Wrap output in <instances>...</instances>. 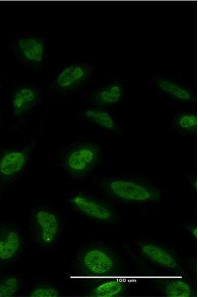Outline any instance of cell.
Masks as SVG:
<instances>
[{"instance_id":"obj_4","label":"cell","mask_w":198,"mask_h":297,"mask_svg":"<svg viewBox=\"0 0 198 297\" xmlns=\"http://www.w3.org/2000/svg\"><path fill=\"white\" fill-rule=\"evenodd\" d=\"M35 146L32 142L24 148L4 151L0 155V178L9 181L16 177L25 167Z\"/></svg>"},{"instance_id":"obj_12","label":"cell","mask_w":198,"mask_h":297,"mask_svg":"<svg viewBox=\"0 0 198 297\" xmlns=\"http://www.w3.org/2000/svg\"><path fill=\"white\" fill-rule=\"evenodd\" d=\"M130 282L123 278H109L95 286L90 296L94 297H116L127 290Z\"/></svg>"},{"instance_id":"obj_11","label":"cell","mask_w":198,"mask_h":297,"mask_svg":"<svg viewBox=\"0 0 198 297\" xmlns=\"http://www.w3.org/2000/svg\"><path fill=\"white\" fill-rule=\"evenodd\" d=\"M163 294L169 297H192L195 295L192 285L181 278L162 279L157 281Z\"/></svg>"},{"instance_id":"obj_17","label":"cell","mask_w":198,"mask_h":297,"mask_svg":"<svg viewBox=\"0 0 198 297\" xmlns=\"http://www.w3.org/2000/svg\"><path fill=\"white\" fill-rule=\"evenodd\" d=\"M176 124L179 128L182 130H194L196 128L197 124V116L192 113L181 114L177 118Z\"/></svg>"},{"instance_id":"obj_16","label":"cell","mask_w":198,"mask_h":297,"mask_svg":"<svg viewBox=\"0 0 198 297\" xmlns=\"http://www.w3.org/2000/svg\"><path fill=\"white\" fill-rule=\"evenodd\" d=\"M84 116L97 125L109 130H115L116 124L107 111L98 108H89L84 113Z\"/></svg>"},{"instance_id":"obj_8","label":"cell","mask_w":198,"mask_h":297,"mask_svg":"<svg viewBox=\"0 0 198 297\" xmlns=\"http://www.w3.org/2000/svg\"><path fill=\"white\" fill-rule=\"evenodd\" d=\"M40 92L33 86L24 85L18 87L13 92L11 105L12 112L16 117L25 115L38 103Z\"/></svg>"},{"instance_id":"obj_10","label":"cell","mask_w":198,"mask_h":297,"mask_svg":"<svg viewBox=\"0 0 198 297\" xmlns=\"http://www.w3.org/2000/svg\"><path fill=\"white\" fill-rule=\"evenodd\" d=\"M36 219L42 242L46 244L52 243L58 233V221L56 216L51 212L41 210L37 213Z\"/></svg>"},{"instance_id":"obj_13","label":"cell","mask_w":198,"mask_h":297,"mask_svg":"<svg viewBox=\"0 0 198 297\" xmlns=\"http://www.w3.org/2000/svg\"><path fill=\"white\" fill-rule=\"evenodd\" d=\"M123 94L121 85L112 83L95 92L92 96V99L98 105H111L119 102Z\"/></svg>"},{"instance_id":"obj_18","label":"cell","mask_w":198,"mask_h":297,"mask_svg":"<svg viewBox=\"0 0 198 297\" xmlns=\"http://www.w3.org/2000/svg\"><path fill=\"white\" fill-rule=\"evenodd\" d=\"M18 280L15 277L5 279L0 283V297L13 296L18 290Z\"/></svg>"},{"instance_id":"obj_1","label":"cell","mask_w":198,"mask_h":297,"mask_svg":"<svg viewBox=\"0 0 198 297\" xmlns=\"http://www.w3.org/2000/svg\"><path fill=\"white\" fill-rule=\"evenodd\" d=\"M103 185L112 196L124 200L156 201L161 197V192L158 189L131 180L114 179L104 183Z\"/></svg>"},{"instance_id":"obj_5","label":"cell","mask_w":198,"mask_h":297,"mask_svg":"<svg viewBox=\"0 0 198 297\" xmlns=\"http://www.w3.org/2000/svg\"><path fill=\"white\" fill-rule=\"evenodd\" d=\"M91 71V67L87 65H70L58 74L53 85L61 91L72 90L85 82L90 77Z\"/></svg>"},{"instance_id":"obj_2","label":"cell","mask_w":198,"mask_h":297,"mask_svg":"<svg viewBox=\"0 0 198 297\" xmlns=\"http://www.w3.org/2000/svg\"><path fill=\"white\" fill-rule=\"evenodd\" d=\"M100 156L97 145L86 143L74 146L66 153L64 164L67 171L74 177L87 174L97 163Z\"/></svg>"},{"instance_id":"obj_9","label":"cell","mask_w":198,"mask_h":297,"mask_svg":"<svg viewBox=\"0 0 198 297\" xmlns=\"http://www.w3.org/2000/svg\"><path fill=\"white\" fill-rule=\"evenodd\" d=\"M140 249L143 255L152 262L170 269H176L179 262L176 257L166 248L150 243L141 244Z\"/></svg>"},{"instance_id":"obj_6","label":"cell","mask_w":198,"mask_h":297,"mask_svg":"<svg viewBox=\"0 0 198 297\" xmlns=\"http://www.w3.org/2000/svg\"><path fill=\"white\" fill-rule=\"evenodd\" d=\"M15 50L22 60L31 65H40L45 57V43L42 39L36 37L20 38L15 43Z\"/></svg>"},{"instance_id":"obj_20","label":"cell","mask_w":198,"mask_h":297,"mask_svg":"<svg viewBox=\"0 0 198 297\" xmlns=\"http://www.w3.org/2000/svg\"><path fill=\"white\" fill-rule=\"evenodd\" d=\"M188 231L190 232L191 236L194 238L197 239L198 235V230L197 227L195 225H191L188 227Z\"/></svg>"},{"instance_id":"obj_15","label":"cell","mask_w":198,"mask_h":297,"mask_svg":"<svg viewBox=\"0 0 198 297\" xmlns=\"http://www.w3.org/2000/svg\"><path fill=\"white\" fill-rule=\"evenodd\" d=\"M158 88L172 97L182 100L189 101L193 98L191 92L178 84L167 79H159L157 81Z\"/></svg>"},{"instance_id":"obj_21","label":"cell","mask_w":198,"mask_h":297,"mask_svg":"<svg viewBox=\"0 0 198 297\" xmlns=\"http://www.w3.org/2000/svg\"></svg>"},{"instance_id":"obj_19","label":"cell","mask_w":198,"mask_h":297,"mask_svg":"<svg viewBox=\"0 0 198 297\" xmlns=\"http://www.w3.org/2000/svg\"><path fill=\"white\" fill-rule=\"evenodd\" d=\"M32 297H57L58 291L53 288L41 287L34 289L30 294Z\"/></svg>"},{"instance_id":"obj_14","label":"cell","mask_w":198,"mask_h":297,"mask_svg":"<svg viewBox=\"0 0 198 297\" xmlns=\"http://www.w3.org/2000/svg\"><path fill=\"white\" fill-rule=\"evenodd\" d=\"M20 246V238L17 232L10 230L0 239V259L12 258L18 252Z\"/></svg>"},{"instance_id":"obj_3","label":"cell","mask_w":198,"mask_h":297,"mask_svg":"<svg viewBox=\"0 0 198 297\" xmlns=\"http://www.w3.org/2000/svg\"><path fill=\"white\" fill-rule=\"evenodd\" d=\"M82 266L87 273L94 276L105 277L115 275L118 264L114 254L102 248H92L82 257Z\"/></svg>"},{"instance_id":"obj_7","label":"cell","mask_w":198,"mask_h":297,"mask_svg":"<svg viewBox=\"0 0 198 297\" xmlns=\"http://www.w3.org/2000/svg\"><path fill=\"white\" fill-rule=\"evenodd\" d=\"M71 200L81 212L91 218L102 221H110L114 218V212L110 206L89 197L77 195Z\"/></svg>"}]
</instances>
